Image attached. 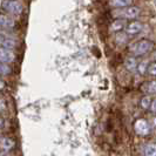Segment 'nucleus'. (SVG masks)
I'll return each mask as SVG.
<instances>
[{"instance_id":"f257e3e1","label":"nucleus","mask_w":156,"mask_h":156,"mask_svg":"<svg viewBox=\"0 0 156 156\" xmlns=\"http://www.w3.org/2000/svg\"><path fill=\"white\" fill-rule=\"evenodd\" d=\"M155 48V44L149 39H141L135 41L133 44H130L128 47V51L130 55H133L135 58H142L144 55L150 54Z\"/></svg>"},{"instance_id":"f03ea898","label":"nucleus","mask_w":156,"mask_h":156,"mask_svg":"<svg viewBox=\"0 0 156 156\" xmlns=\"http://www.w3.org/2000/svg\"><path fill=\"white\" fill-rule=\"evenodd\" d=\"M141 14V9L137 6H128L125 8H115L112 11V16L114 19H123V20H136Z\"/></svg>"},{"instance_id":"7ed1b4c3","label":"nucleus","mask_w":156,"mask_h":156,"mask_svg":"<svg viewBox=\"0 0 156 156\" xmlns=\"http://www.w3.org/2000/svg\"><path fill=\"white\" fill-rule=\"evenodd\" d=\"M1 8L11 16H20L23 12V5L20 0H4Z\"/></svg>"},{"instance_id":"20e7f679","label":"nucleus","mask_w":156,"mask_h":156,"mask_svg":"<svg viewBox=\"0 0 156 156\" xmlns=\"http://www.w3.org/2000/svg\"><path fill=\"white\" fill-rule=\"evenodd\" d=\"M0 46L16 51L19 47V41L14 35L9 33V31L0 30Z\"/></svg>"},{"instance_id":"39448f33","label":"nucleus","mask_w":156,"mask_h":156,"mask_svg":"<svg viewBox=\"0 0 156 156\" xmlns=\"http://www.w3.org/2000/svg\"><path fill=\"white\" fill-rule=\"evenodd\" d=\"M134 132L136 135H139L141 137H146L148 136L149 134L153 132V128L149 123L148 120L143 119V117H140L137 119L135 122H134Z\"/></svg>"},{"instance_id":"423d86ee","label":"nucleus","mask_w":156,"mask_h":156,"mask_svg":"<svg viewBox=\"0 0 156 156\" xmlns=\"http://www.w3.org/2000/svg\"><path fill=\"white\" fill-rule=\"evenodd\" d=\"M144 25L139 21V20H132L129 23H127V26L125 28V33L127 37H136L137 34H140L143 30Z\"/></svg>"},{"instance_id":"0eeeda50","label":"nucleus","mask_w":156,"mask_h":156,"mask_svg":"<svg viewBox=\"0 0 156 156\" xmlns=\"http://www.w3.org/2000/svg\"><path fill=\"white\" fill-rule=\"evenodd\" d=\"M16 51L8 49V48H5V47L0 46V61H1V62L12 65L13 62H16Z\"/></svg>"},{"instance_id":"6e6552de","label":"nucleus","mask_w":156,"mask_h":156,"mask_svg":"<svg viewBox=\"0 0 156 156\" xmlns=\"http://www.w3.org/2000/svg\"><path fill=\"white\" fill-rule=\"evenodd\" d=\"M16 27L14 18L5 13H0V30L4 31H12Z\"/></svg>"},{"instance_id":"1a4fd4ad","label":"nucleus","mask_w":156,"mask_h":156,"mask_svg":"<svg viewBox=\"0 0 156 156\" xmlns=\"http://www.w3.org/2000/svg\"><path fill=\"white\" fill-rule=\"evenodd\" d=\"M16 148V141L9 136H0V150L2 151H11Z\"/></svg>"},{"instance_id":"9d476101","label":"nucleus","mask_w":156,"mask_h":156,"mask_svg":"<svg viewBox=\"0 0 156 156\" xmlns=\"http://www.w3.org/2000/svg\"><path fill=\"white\" fill-rule=\"evenodd\" d=\"M123 66L125 68L129 73H137V66H139V61H137V58H135L133 55L126 58L125 61H123Z\"/></svg>"},{"instance_id":"9b49d317","label":"nucleus","mask_w":156,"mask_h":156,"mask_svg":"<svg viewBox=\"0 0 156 156\" xmlns=\"http://www.w3.org/2000/svg\"><path fill=\"white\" fill-rule=\"evenodd\" d=\"M141 90L144 94H149V95H155L156 96V79L150 80L148 82H144L141 86Z\"/></svg>"},{"instance_id":"f8f14e48","label":"nucleus","mask_w":156,"mask_h":156,"mask_svg":"<svg viewBox=\"0 0 156 156\" xmlns=\"http://www.w3.org/2000/svg\"><path fill=\"white\" fill-rule=\"evenodd\" d=\"M126 26H127V20H123V19H115L113 23H110L109 31L113 32V33H120L122 30H125Z\"/></svg>"},{"instance_id":"ddd939ff","label":"nucleus","mask_w":156,"mask_h":156,"mask_svg":"<svg viewBox=\"0 0 156 156\" xmlns=\"http://www.w3.org/2000/svg\"><path fill=\"white\" fill-rule=\"evenodd\" d=\"M134 0H109L108 4L113 9L115 8H125L133 5Z\"/></svg>"},{"instance_id":"4468645a","label":"nucleus","mask_w":156,"mask_h":156,"mask_svg":"<svg viewBox=\"0 0 156 156\" xmlns=\"http://www.w3.org/2000/svg\"><path fill=\"white\" fill-rule=\"evenodd\" d=\"M142 154L143 156H156V142L151 141L143 146L142 148Z\"/></svg>"},{"instance_id":"2eb2a0df","label":"nucleus","mask_w":156,"mask_h":156,"mask_svg":"<svg viewBox=\"0 0 156 156\" xmlns=\"http://www.w3.org/2000/svg\"><path fill=\"white\" fill-rule=\"evenodd\" d=\"M151 102H153V96L149 94H144L140 99V107L143 110H149L150 106H151Z\"/></svg>"},{"instance_id":"dca6fc26","label":"nucleus","mask_w":156,"mask_h":156,"mask_svg":"<svg viewBox=\"0 0 156 156\" xmlns=\"http://www.w3.org/2000/svg\"><path fill=\"white\" fill-rule=\"evenodd\" d=\"M12 73H13V68L9 63H5L0 61V76L6 78V76H9Z\"/></svg>"},{"instance_id":"f3484780","label":"nucleus","mask_w":156,"mask_h":156,"mask_svg":"<svg viewBox=\"0 0 156 156\" xmlns=\"http://www.w3.org/2000/svg\"><path fill=\"white\" fill-rule=\"evenodd\" d=\"M148 67H149V62L147 60H142V61H139V66H137V73L140 75H146L147 72H148Z\"/></svg>"},{"instance_id":"a211bd4d","label":"nucleus","mask_w":156,"mask_h":156,"mask_svg":"<svg viewBox=\"0 0 156 156\" xmlns=\"http://www.w3.org/2000/svg\"><path fill=\"white\" fill-rule=\"evenodd\" d=\"M149 76L156 78V62H150L148 67V72H147Z\"/></svg>"},{"instance_id":"6ab92c4d","label":"nucleus","mask_w":156,"mask_h":156,"mask_svg":"<svg viewBox=\"0 0 156 156\" xmlns=\"http://www.w3.org/2000/svg\"><path fill=\"white\" fill-rule=\"evenodd\" d=\"M148 121H149V123H150V126H151V128L155 129L156 128V114H153V116L150 117Z\"/></svg>"},{"instance_id":"aec40b11","label":"nucleus","mask_w":156,"mask_h":156,"mask_svg":"<svg viewBox=\"0 0 156 156\" xmlns=\"http://www.w3.org/2000/svg\"><path fill=\"white\" fill-rule=\"evenodd\" d=\"M7 109V106H6V101L2 99V98H0V112L2 113V112H5V110Z\"/></svg>"},{"instance_id":"412c9836","label":"nucleus","mask_w":156,"mask_h":156,"mask_svg":"<svg viewBox=\"0 0 156 156\" xmlns=\"http://www.w3.org/2000/svg\"><path fill=\"white\" fill-rule=\"evenodd\" d=\"M150 112L153 113V114H156V96L153 99V102H151V106H150Z\"/></svg>"},{"instance_id":"4be33fe9","label":"nucleus","mask_w":156,"mask_h":156,"mask_svg":"<svg viewBox=\"0 0 156 156\" xmlns=\"http://www.w3.org/2000/svg\"><path fill=\"white\" fill-rule=\"evenodd\" d=\"M149 60L151 62H156V49H154L150 54H149Z\"/></svg>"},{"instance_id":"5701e85b","label":"nucleus","mask_w":156,"mask_h":156,"mask_svg":"<svg viewBox=\"0 0 156 156\" xmlns=\"http://www.w3.org/2000/svg\"><path fill=\"white\" fill-rule=\"evenodd\" d=\"M5 86H6V83H5V80H4V78L2 76H0V92L5 88Z\"/></svg>"},{"instance_id":"b1692460","label":"nucleus","mask_w":156,"mask_h":156,"mask_svg":"<svg viewBox=\"0 0 156 156\" xmlns=\"http://www.w3.org/2000/svg\"><path fill=\"white\" fill-rule=\"evenodd\" d=\"M4 128H5V120H4V117L0 116V132H2Z\"/></svg>"},{"instance_id":"393cba45","label":"nucleus","mask_w":156,"mask_h":156,"mask_svg":"<svg viewBox=\"0 0 156 156\" xmlns=\"http://www.w3.org/2000/svg\"><path fill=\"white\" fill-rule=\"evenodd\" d=\"M0 156H8V153H6V151H2V150H0Z\"/></svg>"},{"instance_id":"a878e982","label":"nucleus","mask_w":156,"mask_h":156,"mask_svg":"<svg viewBox=\"0 0 156 156\" xmlns=\"http://www.w3.org/2000/svg\"><path fill=\"white\" fill-rule=\"evenodd\" d=\"M154 133H155V136H156V128L154 129Z\"/></svg>"}]
</instances>
